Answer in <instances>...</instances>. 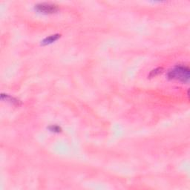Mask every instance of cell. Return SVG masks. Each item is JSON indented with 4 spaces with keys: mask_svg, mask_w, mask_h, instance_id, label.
<instances>
[{
    "mask_svg": "<svg viewBox=\"0 0 190 190\" xmlns=\"http://www.w3.org/2000/svg\"><path fill=\"white\" fill-rule=\"evenodd\" d=\"M1 98H2V100L5 99V100H6L7 101H10V103L14 104V105H19V104H20L19 100H18L17 99H16V98H14V97H12L9 96V95H8V94H2Z\"/></svg>",
    "mask_w": 190,
    "mask_h": 190,
    "instance_id": "4",
    "label": "cell"
},
{
    "mask_svg": "<svg viewBox=\"0 0 190 190\" xmlns=\"http://www.w3.org/2000/svg\"><path fill=\"white\" fill-rule=\"evenodd\" d=\"M163 68H155V69H154V70H152L151 71L149 76L150 78L155 77V76H158V74H161V73L163 72Z\"/></svg>",
    "mask_w": 190,
    "mask_h": 190,
    "instance_id": "5",
    "label": "cell"
},
{
    "mask_svg": "<svg viewBox=\"0 0 190 190\" xmlns=\"http://www.w3.org/2000/svg\"><path fill=\"white\" fill-rule=\"evenodd\" d=\"M34 8L37 12L45 14H52L59 10V8H58L57 5L47 2L39 3V4L35 5Z\"/></svg>",
    "mask_w": 190,
    "mask_h": 190,
    "instance_id": "2",
    "label": "cell"
},
{
    "mask_svg": "<svg viewBox=\"0 0 190 190\" xmlns=\"http://www.w3.org/2000/svg\"><path fill=\"white\" fill-rule=\"evenodd\" d=\"M61 37V35L60 34H54V35H51L49 36L48 37H46L45 39H44L43 41H42L41 45H50L54 42H56V40H58Z\"/></svg>",
    "mask_w": 190,
    "mask_h": 190,
    "instance_id": "3",
    "label": "cell"
},
{
    "mask_svg": "<svg viewBox=\"0 0 190 190\" xmlns=\"http://www.w3.org/2000/svg\"><path fill=\"white\" fill-rule=\"evenodd\" d=\"M168 77L169 79L178 80L184 83L188 82L189 79V68L184 65H176L172 70L169 71Z\"/></svg>",
    "mask_w": 190,
    "mask_h": 190,
    "instance_id": "1",
    "label": "cell"
},
{
    "mask_svg": "<svg viewBox=\"0 0 190 190\" xmlns=\"http://www.w3.org/2000/svg\"><path fill=\"white\" fill-rule=\"evenodd\" d=\"M49 129H50L51 131H53V132H60L62 131V129L60 128L59 126L54 125L52 126L49 127Z\"/></svg>",
    "mask_w": 190,
    "mask_h": 190,
    "instance_id": "6",
    "label": "cell"
}]
</instances>
